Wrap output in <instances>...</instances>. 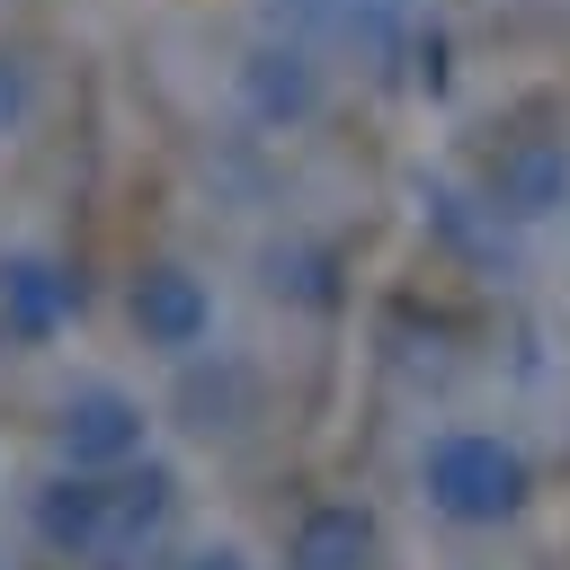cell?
Returning a JSON list of instances; mask_svg holds the SVG:
<instances>
[{
    "instance_id": "6da1fadb",
    "label": "cell",
    "mask_w": 570,
    "mask_h": 570,
    "mask_svg": "<svg viewBox=\"0 0 570 570\" xmlns=\"http://www.w3.org/2000/svg\"><path fill=\"white\" fill-rule=\"evenodd\" d=\"M428 499L454 525H499V517L525 508V454L490 428H454V436L428 445Z\"/></svg>"
},
{
    "instance_id": "7a4b0ae2",
    "label": "cell",
    "mask_w": 570,
    "mask_h": 570,
    "mask_svg": "<svg viewBox=\"0 0 570 570\" xmlns=\"http://www.w3.org/2000/svg\"><path fill=\"white\" fill-rule=\"evenodd\" d=\"M490 187H499V205L508 214H552L561 196H570V151L561 142H517V151H499V169H490Z\"/></svg>"
},
{
    "instance_id": "3957f363",
    "label": "cell",
    "mask_w": 570,
    "mask_h": 570,
    "mask_svg": "<svg viewBox=\"0 0 570 570\" xmlns=\"http://www.w3.org/2000/svg\"><path fill=\"white\" fill-rule=\"evenodd\" d=\"M374 552V517L365 508H312L294 534V570H365Z\"/></svg>"
},
{
    "instance_id": "277c9868",
    "label": "cell",
    "mask_w": 570,
    "mask_h": 570,
    "mask_svg": "<svg viewBox=\"0 0 570 570\" xmlns=\"http://www.w3.org/2000/svg\"><path fill=\"white\" fill-rule=\"evenodd\" d=\"M134 445H142L134 410H125L116 392H89V401H80V428H71V454H89V463H116V454H134Z\"/></svg>"
},
{
    "instance_id": "5b68a950",
    "label": "cell",
    "mask_w": 570,
    "mask_h": 570,
    "mask_svg": "<svg viewBox=\"0 0 570 570\" xmlns=\"http://www.w3.org/2000/svg\"><path fill=\"white\" fill-rule=\"evenodd\" d=\"M187 570H249V561H240V552H196Z\"/></svg>"
}]
</instances>
